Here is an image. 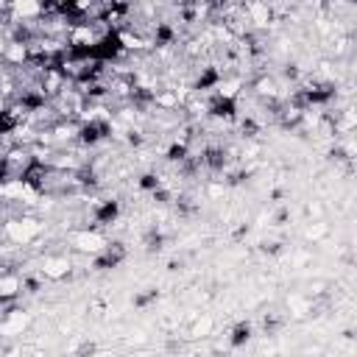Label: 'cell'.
<instances>
[{"instance_id": "obj_1", "label": "cell", "mask_w": 357, "mask_h": 357, "mask_svg": "<svg viewBox=\"0 0 357 357\" xmlns=\"http://www.w3.org/2000/svg\"><path fill=\"white\" fill-rule=\"evenodd\" d=\"M109 137H112V123L103 120V117H89L86 123L78 126V142L81 145L92 148V145H98V142H103Z\"/></svg>"}, {"instance_id": "obj_5", "label": "cell", "mask_w": 357, "mask_h": 357, "mask_svg": "<svg viewBox=\"0 0 357 357\" xmlns=\"http://www.w3.org/2000/svg\"><path fill=\"white\" fill-rule=\"evenodd\" d=\"M137 184H139V190H148V192H153V190H159V187H162V178H159L156 173H142Z\"/></svg>"}, {"instance_id": "obj_4", "label": "cell", "mask_w": 357, "mask_h": 357, "mask_svg": "<svg viewBox=\"0 0 357 357\" xmlns=\"http://www.w3.org/2000/svg\"><path fill=\"white\" fill-rule=\"evenodd\" d=\"M248 340H251V324H248V321L234 324V329H231V335H229V343L237 349V346H243V343H248Z\"/></svg>"}, {"instance_id": "obj_2", "label": "cell", "mask_w": 357, "mask_h": 357, "mask_svg": "<svg viewBox=\"0 0 357 357\" xmlns=\"http://www.w3.org/2000/svg\"><path fill=\"white\" fill-rule=\"evenodd\" d=\"M206 114L215 120H226V123L237 120V98L229 92H215L212 100L206 103Z\"/></svg>"}, {"instance_id": "obj_3", "label": "cell", "mask_w": 357, "mask_h": 357, "mask_svg": "<svg viewBox=\"0 0 357 357\" xmlns=\"http://www.w3.org/2000/svg\"><path fill=\"white\" fill-rule=\"evenodd\" d=\"M120 218V201H98L92 209V220L100 226H109Z\"/></svg>"}]
</instances>
